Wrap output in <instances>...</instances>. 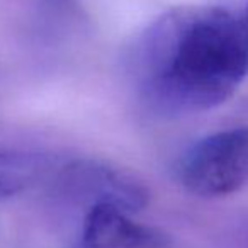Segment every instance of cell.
<instances>
[{"label":"cell","instance_id":"obj_6","mask_svg":"<svg viewBox=\"0 0 248 248\" xmlns=\"http://www.w3.org/2000/svg\"><path fill=\"white\" fill-rule=\"evenodd\" d=\"M230 248H248V213L234 223L230 233Z\"/></svg>","mask_w":248,"mask_h":248},{"label":"cell","instance_id":"obj_3","mask_svg":"<svg viewBox=\"0 0 248 248\" xmlns=\"http://www.w3.org/2000/svg\"><path fill=\"white\" fill-rule=\"evenodd\" d=\"M49 182L55 196L87 211L107 204L135 213L150 201V190L143 180L121 167L95 158H77L56 167Z\"/></svg>","mask_w":248,"mask_h":248},{"label":"cell","instance_id":"obj_2","mask_svg":"<svg viewBox=\"0 0 248 248\" xmlns=\"http://www.w3.org/2000/svg\"><path fill=\"white\" fill-rule=\"evenodd\" d=\"M179 177L190 194L224 197L248 186V128H231L199 140L180 162Z\"/></svg>","mask_w":248,"mask_h":248},{"label":"cell","instance_id":"obj_1","mask_svg":"<svg viewBox=\"0 0 248 248\" xmlns=\"http://www.w3.org/2000/svg\"><path fill=\"white\" fill-rule=\"evenodd\" d=\"M129 70L141 102L158 116L214 109L248 72V29L216 4L173 9L138 38Z\"/></svg>","mask_w":248,"mask_h":248},{"label":"cell","instance_id":"obj_4","mask_svg":"<svg viewBox=\"0 0 248 248\" xmlns=\"http://www.w3.org/2000/svg\"><path fill=\"white\" fill-rule=\"evenodd\" d=\"M119 207L93 206L85 211L82 228L70 248H170L172 238L158 228L133 221Z\"/></svg>","mask_w":248,"mask_h":248},{"label":"cell","instance_id":"obj_5","mask_svg":"<svg viewBox=\"0 0 248 248\" xmlns=\"http://www.w3.org/2000/svg\"><path fill=\"white\" fill-rule=\"evenodd\" d=\"M55 170V158L45 153L0 148V201L49 180Z\"/></svg>","mask_w":248,"mask_h":248},{"label":"cell","instance_id":"obj_7","mask_svg":"<svg viewBox=\"0 0 248 248\" xmlns=\"http://www.w3.org/2000/svg\"><path fill=\"white\" fill-rule=\"evenodd\" d=\"M216 5L234 16L248 29V0H217Z\"/></svg>","mask_w":248,"mask_h":248}]
</instances>
